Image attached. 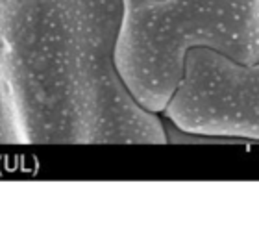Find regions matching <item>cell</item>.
<instances>
[{"label": "cell", "instance_id": "cell-1", "mask_svg": "<svg viewBox=\"0 0 259 237\" xmlns=\"http://www.w3.org/2000/svg\"><path fill=\"white\" fill-rule=\"evenodd\" d=\"M122 0H8L2 61L21 145H165L115 65Z\"/></svg>", "mask_w": 259, "mask_h": 237}, {"label": "cell", "instance_id": "cell-3", "mask_svg": "<svg viewBox=\"0 0 259 237\" xmlns=\"http://www.w3.org/2000/svg\"><path fill=\"white\" fill-rule=\"evenodd\" d=\"M180 130L259 143V61L239 63L217 50H187L161 111Z\"/></svg>", "mask_w": 259, "mask_h": 237}, {"label": "cell", "instance_id": "cell-2", "mask_svg": "<svg viewBox=\"0 0 259 237\" xmlns=\"http://www.w3.org/2000/svg\"><path fill=\"white\" fill-rule=\"evenodd\" d=\"M194 47L259 61V0H122L115 65L145 109H165Z\"/></svg>", "mask_w": 259, "mask_h": 237}, {"label": "cell", "instance_id": "cell-4", "mask_svg": "<svg viewBox=\"0 0 259 237\" xmlns=\"http://www.w3.org/2000/svg\"><path fill=\"white\" fill-rule=\"evenodd\" d=\"M6 2L8 0H0V145H21V135H19L13 111H11L10 106L4 61H2V22H4Z\"/></svg>", "mask_w": 259, "mask_h": 237}]
</instances>
